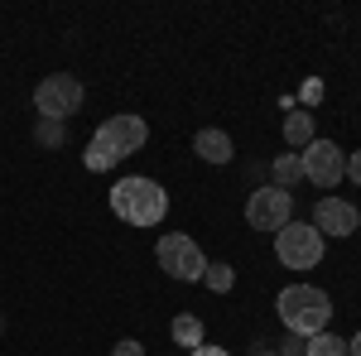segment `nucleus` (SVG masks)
I'll return each instance as SVG.
<instances>
[{"label":"nucleus","instance_id":"f257e3e1","mask_svg":"<svg viewBox=\"0 0 361 356\" xmlns=\"http://www.w3.org/2000/svg\"><path fill=\"white\" fill-rule=\"evenodd\" d=\"M145 140H149V125H145V116H130V111H121V116H106V121L92 130V140H87L82 164L92 168V173H106V168H116L121 159L140 154V149H145Z\"/></svg>","mask_w":361,"mask_h":356},{"label":"nucleus","instance_id":"f03ea898","mask_svg":"<svg viewBox=\"0 0 361 356\" xmlns=\"http://www.w3.org/2000/svg\"><path fill=\"white\" fill-rule=\"evenodd\" d=\"M111 212L121 221L140 226V231H149V226H159V221L169 217V192L159 188L154 178L130 173V178H121V183L111 188Z\"/></svg>","mask_w":361,"mask_h":356},{"label":"nucleus","instance_id":"7ed1b4c3","mask_svg":"<svg viewBox=\"0 0 361 356\" xmlns=\"http://www.w3.org/2000/svg\"><path fill=\"white\" fill-rule=\"evenodd\" d=\"M275 308H279V323L294 332V337L328 332V323H333V299L318 284H289V289H279Z\"/></svg>","mask_w":361,"mask_h":356},{"label":"nucleus","instance_id":"20e7f679","mask_svg":"<svg viewBox=\"0 0 361 356\" xmlns=\"http://www.w3.org/2000/svg\"><path fill=\"white\" fill-rule=\"evenodd\" d=\"M154 260H159V270L173 274V279H183V284H197L202 274H207V255L197 250L193 236H183V231H164L159 241H154Z\"/></svg>","mask_w":361,"mask_h":356},{"label":"nucleus","instance_id":"39448f33","mask_svg":"<svg viewBox=\"0 0 361 356\" xmlns=\"http://www.w3.org/2000/svg\"><path fill=\"white\" fill-rule=\"evenodd\" d=\"M82 97L87 92L73 73H54L34 87V111H39V121H68V116H78Z\"/></svg>","mask_w":361,"mask_h":356},{"label":"nucleus","instance_id":"423d86ee","mask_svg":"<svg viewBox=\"0 0 361 356\" xmlns=\"http://www.w3.org/2000/svg\"><path fill=\"white\" fill-rule=\"evenodd\" d=\"M275 255L289 270H313L323 260V236L313 231V221H289L284 231H275Z\"/></svg>","mask_w":361,"mask_h":356},{"label":"nucleus","instance_id":"0eeeda50","mask_svg":"<svg viewBox=\"0 0 361 356\" xmlns=\"http://www.w3.org/2000/svg\"><path fill=\"white\" fill-rule=\"evenodd\" d=\"M246 221H250V231H284L294 221V192L275 188V183L255 188L246 197Z\"/></svg>","mask_w":361,"mask_h":356},{"label":"nucleus","instance_id":"6e6552de","mask_svg":"<svg viewBox=\"0 0 361 356\" xmlns=\"http://www.w3.org/2000/svg\"><path fill=\"white\" fill-rule=\"evenodd\" d=\"M299 164H304V178L318 183V188H337L347 178V154L333 140H313L308 149H299Z\"/></svg>","mask_w":361,"mask_h":356},{"label":"nucleus","instance_id":"1a4fd4ad","mask_svg":"<svg viewBox=\"0 0 361 356\" xmlns=\"http://www.w3.org/2000/svg\"><path fill=\"white\" fill-rule=\"evenodd\" d=\"M361 226V207H352L347 197H318L313 207V231L328 241V236H352Z\"/></svg>","mask_w":361,"mask_h":356},{"label":"nucleus","instance_id":"9d476101","mask_svg":"<svg viewBox=\"0 0 361 356\" xmlns=\"http://www.w3.org/2000/svg\"><path fill=\"white\" fill-rule=\"evenodd\" d=\"M193 154H197V159H207V164H231L236 145H231V135H226V130L207 125V130H197V135H193Z\"/></svg>","mask_w":361,"mask_h":356},{"label":"nucleus","instance_id":"9b49d317","mask_svg":"<svg viewBox=\"0 0 361 356\" xmlns=\"http://www.w3.org/2000/svg\"><path fill=\"white\" fill-rule=\"evenodd\" d=\"M284 140H289V149H308V145L318 140L313 111H289V116H284Z\"/></svg>","mask_w":361,"mask_h":356},{"label":"nucleus","instance_id":"f8f14e48","mask_svg":"<svg viewBox=\"0 0 361 356\" xmlns=\"http://www.w3.org/2000/svg\"><path fill=\"white\" fill-rule=\"evenodd\" d=\"M169 332H173V342L178 347H202V337H207V328H202V318H193V313H178L173 323H169Z\"/></svg>","mask_w":361,"mask_h":356},{"label":"nucleus","instance_id":"ddd939ff","mask_svg":"<svg viewBox=\"0 0 361 356\" xmlns=\"http://www.w3.org/2000/svg\"><path fill=\"white\" fill-rule=\"evenodd\" d=\"M270 173H275V188H294L299 178H304V164H299V154H275V164H270Z\"/></svg>","mask_w":361,"mask_h":356},{"label":"nucleus","instance_id":"4468645a","mask_svg":"<svg viewBox=\"0 0 361 356\" xmlns=\"http://www.w3.org/2000/svg\"><path fill=\"white\" fill-rule=\"evenodd\" d=\"M304 356H347V342H342L337 332H313Z\"/></svg>","mask_w":361,"mask_h":356},{"label":"nucleus","instance_id":"2eb2a0df","mask_svg":"<svg viewBox=\"0 0 361 356\" xmlns=\"http://www.w3.org/2000/svg\"><path fill=\"white\" fill-rule=\"evenodd\" d=\"M202 284H207L212 294H226V289L236 284V270H231V265H207V274H202Z\"/></svg>","mask_w":361,"mask_h":356},{"label":"nucleus","instance_id":"dca6fc26","mask_svg":"<svg viewBox=\"0 0 361 356\" xmlns=\"http://www.w3.org/2000/svg\"><path fill=\"white\" fill-rule=\"evenodd\" d=\"M34 135H39V145L58 149V145H63V121H39V125H34Z\"/></svg>","mask_w":361,"mask_h":356},{"label":"nucleus","instance_id":"f3484780","mask_svg":"<svg viewBox=\"0 0 361 356\" xmlns=\"http://www.w3.org/2000/svg\"><path fill=\"white\" fill-rule=\"evenodd\" d=\"M304 352H308V337H294V332H289V337L279 342V356H304Z\"/></svg>","mask_w":361,"mask_h":356},{"label":"nucleus","instance_id":"a211bd4d","mask_svg":"<svg viewBox=\"0 0 361 356\" xmlns=\"http://www.w3.org/2000/svg\"><path fill=\"white\" fill-rule=\"evenodd\" d=\"M111 356H145V347H140L135 337H121V342L111 347Z\"/></svg>","mask_w":361,"mask_h":356},{"label":"nucleus","instance_id":"6ab92c4d","mask_svg":"<svg viewBox=\"0 0 361 356\" xmlns=\"http://www.w3.org/2000/svg\"><path fill=\"white\" fill-rule=\"evenodd\" d=\"M347 178L361 188V149H357V154H347Z\"/></svg>","mask_w":361,"mask_h":356},{"label":"nucleus","instance_id":"aec40b11","mask_svg":"<svg viewBox=\"0 0 361 356\" xmlns=\"http://www.w3.org/2000/svg\"><path fill=\"white\" fill-rule=\"evenodd\" d=\"M188 356H231V352H226V347H207V342H202V347H193Z\"/></svg>","mask_w":361,"mask_h":356},{"label":"nucleus","instance_id":"412c9836","mask_svg":"<svg viewBox=\"0 0 361 356\" xmlns=\"http://www.w3.org/2000/svg\"><path fill=\"white\" fill-rule=\"evenodd\" d=\"M304 102H308V106H313V102H323V87L308 82V87H304Z\"/></svg>","mask_w":361,"mask_h":356},{"label":"nucleus","instance_id":"4be33fe9","mask_svg":"<svg viewBox=\"0 0 361 356\" xmlns=\"http://www.w3.org/2000/svg\"><path fill=\"white\" fill-rule=\"evenodd\" d=\"M347 356H361V332L352 337V342H347Z\"/></svg>","mask_w":361,"mask_h":356},{"label":"nucleus","instance_id":"5701e85b","mask_svg":"<svg viewBox=\"0 0 361 356\" xmlns=\"http://www.w3.org/2000/svg\"><path fill=\"white\" fill-rule=\"evenodd\" d=\"M255 356H279V352H255Z\"/></svg>","mask_w":361,"mask_h":356}]
</instances>
